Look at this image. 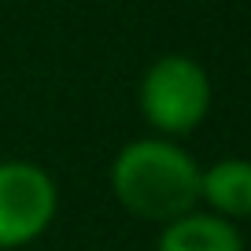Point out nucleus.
<instances>
[{
	"instance_id": "nucleus-1",
	"label": "nucleus",
	"mask_w": 251,
	"mask_h": 251,
	"mask_svg": "<svg viewBox=\"0 0 251 251\" xmlns=\"http://www.w3.org/2000/svg\"><path fill=\"white\" fill-rule=\"evenodd\" d=\"M111 188L118 203L144 222H174L196 211L200 203V166L174 141H129L115 155Z\"/></svg>"
},
{
	"instance_id": "nucleus-2",
	"label": "nucleus",
	"mask_w": 251,
	"mask_h": 251,
	"mask_svg": "<svg viewBox=\"0 0 251 251\" xmlns=\"http://www.w3.org/2000/svg\"><path fill=\"white\" fill-rule=\"evenodd\" d=\"M141 111L159 133L177 137L196 129L211 107L207 71L188 55H163L141 78Z\"/></svg>"
},
{
	"instance_id": "nucleus-3",
	"label": "nucleus",
	"mask_w": 251,
	"mask_h": 251,
	"mask_svg": "<svg viewBox=\"0 0 251 251\" xmlns=\"http://www.w3.org/2000/svg\"><path fill=\"white\" fill-rule=\"evenodd\" d=\"M55 181L37 163H0V248L37 240L55 218Z\"/></svg>"
},
{
	"instance_id": "nucleus-4",
	"label": "nucleus",
	"mask_w": 251,
	"mask_h": 251,
	"mask_svg": "<svg viewBox=\"0 0 251 251\" xmlns=\"http://www.w3.org/2000/svg\"><path fill=\"white\" fill-rule=\"evenodd\" d=\"M159 251H244V244L229 218L188 211L163 226Z\"/></svg>"
},
{
	"instance_id": "nucleus-5",
	"label": "nucleus",
	"mask_w": 251,
	"mask_h": 251,
	"mask_svg": "<svg viewBox=\"0 0 251 251\" xmlns=\"http://www.w3.org/2000/svg\"><path fill=\"white\" fill-rule=\"evenodd\" d=\"M200 200L229 222L248 218L251 214V166L244 159H222L211 170H200Z\"/></svg>"
}]
</instances>
